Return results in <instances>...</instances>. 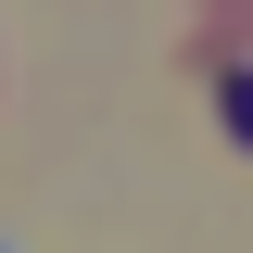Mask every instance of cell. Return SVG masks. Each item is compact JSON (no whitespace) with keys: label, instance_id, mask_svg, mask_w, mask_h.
I'll use <instances>...</instances> for the list:
<instances>
[{"label":"cell","instance_id":"1","mask_svg":"<svg viewBox=\"0 0 253 253\" xmlns=\"http://www.w3.org/2000/svg\"><path fill=\"white\" fill-rule=\"evenodd\" d=\"M228 126H241V139H253V76H228Z\"/></svg>","mask_w":253,"mask_h":253}]
</instances>
